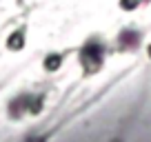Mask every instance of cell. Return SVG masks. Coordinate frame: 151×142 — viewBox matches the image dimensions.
<instances>
[{
	"label": "cell",
	"mask_w": 151,
	"mask_h": 142,
	"mask_svg": "<svg viewBox=\"0 0 151 142\" xmlns=\"http://www.w3.org/2000/svg\"><path fill=\"white\" fill-rule=\"evenodd\" d=\"M102 58H104V44L100 42L98 38H91L89 42L82 47V51H80L82 67H85V71H89V73H93V71L100 69Z\"/></svg>",
	"instance_id": "6da1fadb"
},
{
	"label": "cell",
	"mask_w": 151,
	"mask_h": 142,
	"mask_svg": "<svg viewBox=\"0 0 151 142\" xmlns=\"http://www.w3.org/2000/svg\"><path fill=\"white\" fill-rule=\"evenodd\" d=\"M118 44H120V49H136L140 44V33L133 31V29H124L118 36Z\"/></svg>",
	"instance_id": "7a4b0ae2"
},
{
	"label": "cell",
	"mask_w": 151,
	"mask_h": 142,
	"mask_svg": "<svg viewBox=\"0 0 151 142\" xmlns=\"http://www.w3.org/2000/svg\"><path fill=\"white\" fill-rule=\"evenodd\" d=\"M24 47V31L20 29V31L11 33L9 40H7V49H14V51H18V49Z\"/></svg>",
	"instance_id": "3957f363"
},
{
	"label": "cell",
	"mask_w": 151,
	"mask_h": 142,
	"mask_svg": "<svg viewBox=\"0 0 151 142\" xmlns=\"http://www.w3.org/2000/svg\"><path fill=\"white\" fill-rule=\"evenodd\" d=\"M60 62H62V58L58 56V53H51V56L45 58V69L47 71H56L58 67H60Z\"/></svg>",
	"instance_id": "277c9868"
},
{
	"label": "cell",
	"mask_w": 151,
	"mask_h": 142,
	"mask_svg": "<svg viewBox=\"0 0 151 142\" xmlns=\"http://www.w3.org/2000/svg\"><path fill=\"white\" fill-rule=\"evenodd\" d=\"M140 2L142 0H120V7H122L124 11H131V9H136Z\"/></svg>",
	"instance_id": "5b68a950"
},
{
	"label": "cell",
	"mask_w": 151,
	"mask_h": 142,
	"mask_svg": "<svg viewBox=\"0 0 151 142\" xmlns=\"http://www.w3.org/2000/svg\"><path fill=\"white\" fill-rule=\"evenodd\" d=\"M29 142H45L42 138H36V140H29Z\"/></svg>",
	"instance_id": "8992f818"
},
{
	"label": "cell",
	"mask_w": 151,
	"mask_h": 142,
	"mask_svg": "<svg viewBox=\"0 0 151 142\" xmlns=\"http://www.w3.org/2000/svg\"><path fill=\"white\" fill-rule=\"evenodd\" d=\"M142 2H151V0H142Z\"/></svg>",
	"instance_id": "52a82bcc"
},
{
	"label": "cell",
	"mask_w": 151,
	"mask_h": 142,
	"mask_svg": "<svg viewBox=\"0 0 151 142\" xmlns=\"http://www.w3.org/2000/svg\"><path fill=\"white\" fill-rule=\"evenodd\" d=\"M149 56H151V47H149Z\"/></svg>",
	"instance_id": "ba28073f"
}]
</instances>
